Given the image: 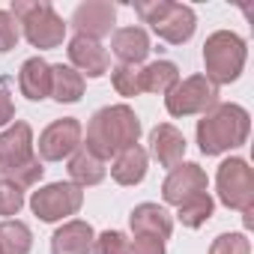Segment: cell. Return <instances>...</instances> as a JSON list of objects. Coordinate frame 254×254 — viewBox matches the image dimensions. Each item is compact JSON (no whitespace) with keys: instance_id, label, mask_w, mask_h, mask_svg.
Here are the masks:
<instances>
[{"instance_id":"obj_1","label":"cell","mask_w":254,"mask_h":254,"mask_svg":"<svg viewBox=\"0 0 254 254\" xmlns=\"http://www.w3.org/2000/svg\"><path fill=\"white\" fill-rule=\"evenodd\" d=\"M141 138V120L129 105H105L87 123V150L102 162L135 147Z\"/></svg>"},{"instance_id":"obj_2","label":"cell","mask_w":254,"mask_h":254,"mask_svg":"<svg viewBox=\"0 0 254 254\" xmlns=\"http://www.w3.org/2000/svg\"><path fill=\"white\" fill-rule=\"evenodd\" d=\"M251 117L236 102H218L197 120V147L203 156H221L248 141Z\"/></svg>"},{"instance_id":"obj_3","label":"cell","mask_w":254,"mask_h":254,"mask_svg":"<svg viewBox=\"0 0 254 254\" xmlns=\"http://www.w3.org/2000/svg\"><path fill=\"white\" fill-rule=\"evenodd\" d=\"M12 18L21 24L24 39L39 48V51H51L60 48L66 39V21L54 12V6L48 0H15L12 3Z\"/></svg>"},{"instance_id":"obj_4","label":"cell","mask_w":254,"mask_h":254,"mask_svg":"<svg viewBox=\"0 0 254 254\" xmlns=\"http://www.w3.org/2000/svg\"><path fill=\"white\" fill-rule=\"evenodd\" d=\"M135 12L141 15L144 24L153 27V33L171 45H183L194 36L197 15L186 3H174V0H141L135 3Z\"/></svg>"},{"instance_id":"obj_5","label":"cell","mask_w":254,"mask_h":254,"mask_svg":"<svg viewBox=\"0 0 254 254\" xmlns=\"http://www.w3.org/2000/svg\"><path fill=\"white\" fill-rule=\"evenodd\" d=\"M245 39L233 30H215L206 36L203 42V75L218 87V84H230L242 75L245 69Z\"/></svg>"},{"instance_id":"obj_6","label":"cell","mask_w":254,"mask_h":254,"mask_svg":"<svg viewBox=\"0 0 254 254\" xmlns=\"http://www.w3.org/2000/svg\"><path fill=\"white\" fill-rule=\"evenodd\" d=\"M215 189L227 209L248 212L254 206V174L245 159H224L215 174Z\"/></svg>"},{"instance_id":"obj_7","label":"cell","mask_w":254,"mask_h":254,"mask_svg":"<svg viewBox=\"0 0 254 254\" xmlns=\"http://www.w3.org/2000/svg\"><path fill=\"white\" fill-rule=\"evenodd\" d=\"M212 105H218V87L206 75H189L177 81V87L165 96V108L171 117L206 114Z\"/></svg>"},{"instance_id":"obj_8","label":"cell","mask_w":254,"mask_h":254,"mask_svg":"<svg viewBox=\"0 0 254 254\" xmlns=\"http://www.w3.org/2000/svg\"><path fill=\"white\" fill-rule=\"evenodd\" d=\"M84 206V189L75 183H48L30 194V209L39 221H63Z\"/></svg>"},{"instance_id":"obj_9","label":"cell","mask_w":254,"mask_h":254,"mask_svg":"<svg viewBox=\"0 0 254 254\" xmlns=\"http://www.w3.org/2000/svg\"><path fill=\"white\" fill-rule=\"evenodd\" d=\"M81 138H84V129L75 117L54 120L39 135V159L42 162H63L81 147Z\"/></svg>"},{"instance_id":"obj_10","label":"cell","mask_w":254,"mask_h":254,"mask_svg":"<svg viewBox=\"0 0 254 254\" xmlns=\"http://www.w3.org/2000/svg\"><path fill=\"white\" fill-rule=\"evenodd\" d=\"M206 189H209L206 171H203L197 162H180V165L171 168V174L165 177V183H162V197H165V203L180 206V203H186L189 197L203 194Z\"/></svg>"},{"instance_id":"obj_11","label":"cell","mask_w":254,"mask_h":254,"mask_svg":"<svg viewBox=\"0 0 254 254\" xmlns=\"http://www.w3.org/2000/svg\"><path fill=\"white\" fill-rule=\"evenodd\" d=\"M33 129L30 123L15 120L9 129L0 132V168H3V177L24 168L27 162H33Z\"/></svg>"},{"instance_id":"obj_12","label":"cell","mask_w":254,"mask_h":254,"mask_svg":"<svg viewBox=\"0 0 254 254\" xmlns=\"http://www.w3.org/2000/svg\"><path fill=\"white\" fill-rule=\"evenodd\" d=\"M114 21H117V6L108 3V0H87V3H78L72 12V27L81 36L96 39V42L102 36H111Z\"/></svg>"},{"instance_id":"obj_13","label":"cell","mask_w":254,"mask_h":254,"mask_svg":"<svg viewBox=\"0 0 254 254\" xmlns=\"http://www.w3.org/2000/svg\"><path fill=\"white\" fill-rule=\"evenodd\" d=\"M66 54H69L72 69H75V72H81V75H87V78H102V75L111 69L108 51L102 48V42L87 39V36H81V33H75V36L69 39Z\"/></svg>"},{"instance_id":"obj_14","label":"cell","mask_w":254,"mask_h":254,"mask_svg":"<svg viewBox=\"0 0 254 254\" xmlns=\"http://www.w3.org/2000/svg\"><path fill=\"white\" fill-rule=\"evenodd\" d=\"M186 147H189L186 135L177 129V126L159 123L150 132V153L147 156H153L162 168H177L183 162V156H186Z\"/></svg>"},{"instance_id":"obj_15","label":"cell","mask_w":254,"mask_h":254,"mask_svg":"<svg viewBox=\"0 0 254 254\" xmlns=\"http://www.w3.org/2000/svg\"><path fill=\"white\" fill-rule=\"evenodd\" d=\"M129 227H132V233H147V236H156L165 242L174 233V215L159 203H138L129 215Z\"/></svg>"},{"instance_id":"obj_16","label":"cell","mask_w":254,"mask_h":254,"mask_svg":"<svg viewBox=\"0 0 254 254\" xmlns=\"http://www.w3.org/2000/svg\"><path fill=\"white\" fill-rule=\"evenodd\" d=\"M93 227L81 218H69L51 236V254H90L93 251Z\"/></svg>"},{"instance_id":"obj_17","label":"cell","mask_w":254,"mask_h":254,"mask_svg":"<svg viewBox=\"0 0 254 254\" xmlns=\"http://www.w3.org/2000/svg\"><path fill=\"white\" fill-rule=\"evenodd\" d=\"M111 51L120 57L126 66H141L150 54V36L144 27H120L111 33Z\"/></svg>"},{"instance_id":"obj_18","label":"cell","mask_w":254,"mask_h":254,"mask_svg":"<svg viewBox=\"0 0 254 254\" xmlns=\"http://www.w3.org/2000/svg\"><path fill=\"white\" fill-rule=\"evenodd\" d=\"M18 90L30 102L48 99L51 96V63H45L42 57L24 60L21 63V72H18Z\"/></svg>"},{"instance_id":"obj_19","label":"cell","mask_w":254,"mask_h":254,"mask_svg":"<svg viewBox=\"0 0 254 254\" xmlns=\"http://www.w3.org/2000/svg\"><path fill=\"white\" fill-rule=\"evenodd\" d=\"M147 165H150V156L144 147H129L114 156L111 162V177L120 183V186H138L144 177H147Z\"/></svg>"},{"instance_id":"obj_20","label":"cell","mask_w":254,"mask_h":254,"mask_svg":"<svg viewBox=\"0 0 254 254\" xmlns=\"http://www.w3.org/2000/svg\"><path fill=\"white\" fill-rule=\"evenodd\" d=\"M69 177L78 189H87V186H99L105 177H108V168L99 156H93L84 144L69 156Z\"/></svg>"},{"instance_id":"obj_21","label":"cell","mask_w":254,"mask_h":254,"mask_svg":"<svg viewBox=\"0 0 254 254\" xmlns=\"http://www.w3.org/2000/svg\"><path fill=\"white\" fill-rule=\"evenodd\" d=\"M180 81V66L174 60H153L141 66V90L144 93H159L168 96Z\"/></svg>"},{"instance_id":"obj_22","label":"cell","mask_w":254,"mask_h":254,"mask_svg":"<svg viewBox=\"0 0 254 254\" xmlns=\"http://www.w3.org/2000/svg\"><path fill=\"white\" fill-rule=\"evenodd\" d=\"M84 96V75L72 66H51V99L57 102H78Z\"/></svg>"},{"instance_id":"obj_23","label":"cell","mask_w":254,"mask_h":254,"mask_svg":"<svg viewBox=\"0 0 254 254\" xmlns=\"http://www.w3.org/2000/svg\"><path fill=\"white\" fill-rule=\"evenodd\" d=\"M33 248V233L24 221L6 218L0 221V254H30Z\"/></svg>"},{"instance_id":"obj_24","label":"cell","mask_w":254,"mask_h":254,"mask_svg":"<svg viewBox=\"0 0 254 254\" xmlns=\"http://www.w3.org/2000/svg\"><path fill=\"white\" fill-rule=\"evenodd\" d=\"M212 209H215V203H212L209 191H203V194H194V197H189L186 203H180L177 218L183 221V227L197 230L200 224H206V221L212 218Z\"/></svg>"},{"instance_id":"obj_25","label":"cell","mask_w":254,"mask_h":254,"mask_svg":"<svg viewBox=\"0 0 254 254\" xmlns=\"http://www.w3.org/2000/svg\"><path fill=\"white\" fill-rule=\"evenodd\" d=\"M111 84H114V90H117L120 96H126V99L141 96V93H144V90H141V66H126V63L114 66V69H111Z\"/></svg>"},{"instance_id":"obj_26","label":"cell","mask_w":254,"mask_h":254,"mask_svg":"<svg viewBox=\"0 0 254 254\" xmlns=\"http://www.w3.org/2000/svg\"><path fill=\"white\" fill-rule=\"evenodd\" d=\"M93 254H132V242L123 230H105L93 239Z\"/></svg>"},{"instance_id":"obj_27","label":"cell","mask_w":254,"mask_h":254,"mask_svg":"<svg viewBox=\"0 0 254 254\" xmlns=\"http://www.w3.org/2000/svg\"><path fill=\"white\" fill-rule=\"evenodd\" d=\"M209 254H251V242L245 233H221L212 239Z\"/></svg>"},{"instance_id":"obj_28","label":"cell","mask_w":254,"mask_h":254,"mask_svg":"<svg viewBox=\"0 0 254 254\" xmlns=\"http://www.w3.org/2000/svg\"><path fill=\"white\" fill-rule=\"evenodd\" d=\"M21 206H24V191L9 180H0V215H18Z\"/></svg>"},{"instance_id":"obj_29","label":"cell","mask_w":254,"mask_h":254,"mask_svg":"<svg viewBox=\"0 0 254 254\" xmlns=\"http://www.w3.org/2000/svg\"><path fill=\"white\" fill-rule=\"evenodd\" d=\"M18 36H21V30H18V21L12 18V12L0 9V54L12 51L18 45Z\"/></svg>"},{"instance_id":"obj_30","label":"cell","mask_w":254,"mask_h":254,"mask_svg":"<svg viewBox=\"0 0 254 254\" xmlns=\"http://www.w3.org/2000/svg\"><path fill=\"white\" fill-rule=\"evenodd\" d=\"M132 242V254H165V242L156 239V236H147V233H135Z\"/></svg>"},{"instance_id":"obj_31","label":"cell","mask_w":254,"mask_h":254,"mask_svg":"<svg viewBox=\"0 0 254 254\" xmlns=\"http://www.w3.org/2000/svg\"><path fill=\"white\" fill-rule=\"evenodd\" d=\"M12 120H15V102L6 93V87H0V129H3L6 123H12Z\"/></svg>"},{"instance_id":"obj_32","label":"cell","mask_w":254,"mask_h":254,"mask_svg":"<svg viewBox=\"0 0 254 254\" xmlns=\"http://www.w3.org/2000/svg\"><path fill=\"white\" fill-rule=\"evenodd\" d=\"M0 180H3V168H0Z\"/></svg>"}]
</instances>
